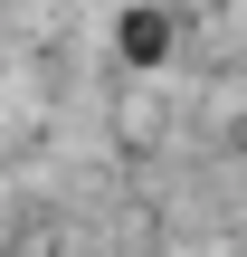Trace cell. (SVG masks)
Listing matches in <instances>:
<instances>
[{
  "mask_svg": "<svg viewBox=\"0 0 247 257\" xmlns=\"http://www.w3.org/2000/svg\"><path fill=\"white\" fill-rule=\"evenodd\" d=\"M114 38H124V57H133V67H162V57H171V19H162V10H124V29H114Z\"/></svg>",
  "mask_w": 247,
  "mask_h": 257,
  "instance_id": "obj_1",
  "label": "cell"
}]
</instances>
